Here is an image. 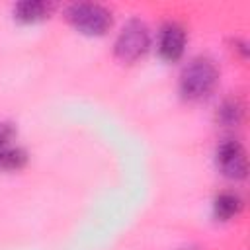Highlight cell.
I'll use <instances>...</instances> for the list:
<instances>
[{"instance_id": "cell-1", "label": "cell", "mask_w": 250, "mask_h": 250, "mask_svg": "<svg viewBox=\"0 0 250 250\" xmlns=\"http://www.w3.org/2000/svg\"><path fill=\"white\" fill-rule=\"evenodd\" d=\"M217 80H219V70L213 64V61L205 57H197L184 66L180 74V92L188 100H203L215 90Z\"/></svg>"}, {"instance_id": "cell-2", "label": "cell", "mask_w": 250, "mask_h": 250, "mask_svg": "<svg viewBox=\"0 0 250 250\" xmlns=\"http://www.w3.org/2000/svg\"><path fill=\"white\" fill-rule=\"evenodd\" d=\"M66 20L86 35H104L111 27V14L102 4L76 2L66 8Z\"/></svg>"}, {"instance_id": "cell-3", "label": "cell", "mask_w": 250, "mask_h": 250, "mask_svg": "<svg viewBox=\"0 0 250 250\" xmlns=\"http://www.w3.org/2000/svg\"><path fill=\"white\" fill-rule=\"evenodd\" d=\"M148 45H150V33L146 23L141 20H129L121 27L113 51L121 62H135L146 53Z\"/></svg>"}, {"instance_id": "cell-4", "label": "cell", "mask_w": 250, "mask_h": 250, "mask_svg": "<svg viewBox=\"0 0 250 250\" xmlns=\"http://www.w3.org/2000/svg\"><path fill=\"white\" fill-rule=\"evenodd\" d=\"M217 164L227 178L242 180L248 172V160H246L244 146L234 139L223 141L217 148Z\"/></svg>"}, {"instance_id": "cell-5", "label": "cell", "mask_w": 250, "mask_h": 250, "mask_svg": "<svg viewBox=\"0 0 250 250\" xmlns=\"http://www.w3.org/2000/svg\"><path fill=\"white\" fill-rule=\"evenodd\" d=\"M186 49V31L180 23L168 21L162 25L158 35V53L164 61L174 62L184 55Z\"/></svg>"}, {"instance_id": "cell-6", "label": "cell", "mask_w": 250, "mask_h": 250, "mask_svg": "<svg viewBox=\"0 0 250 250\" xmlns=\"http://www.w3.org/2000/svg\"><path fill=\"white\" fill-rule=\"evenodd\" d=\"M51 10L53 6L43 0H23L14 6V16L23 23H33V21L45 20L51 14Z\"/></svg>"}, {"instance_id": "cell-7", "label": "cell", "mask_w": 250, "mask_h": 250, "mask_svg": "<svg viewBox=\"0 0 250 250\" xmlns=\"http://www.w3.org/2000/svg\"><path fill=\"white\" fill-rule=\"evenodd\" d=\"M242 207V201L236 193H230V191H225L221 195L215 197V203H213V213L219 221H229L232 219Z\"/></svg>"}, {"instance_id": "cell-8", "label": "cell", "mask_w": 250, "mask_h": 250, "mask_svg": "<svg viewBox=\"0 0 250 250\" xmlns=\"http://www.w3.org/2000/svg\"><path fill=\"white\" fill-rule=\"evenodd\" d=\"M242 117H244V105H242V102L238 98L225 100L221 104L219 111H217V119L225 127H236V125H240Z\"/></svg>"}, {"instance_id": "cell-9", "label": "cell", "mask_w": 250, "mask_h": 250, "mask_svg": "<svg viewBox=\"0 0 250 250\" xmlns=\"http://www.w3.org/2000/svg\"><path fill=\"white\" fill-rule=\"evenodd\" d=\"M27 162V154L21 148L6 146L0 150V170H20Z\"/></svg>"}, {"instance_id": "cell-10", "label": "cell", "mask_w": 250, "mask_h": 250, "mask_svg": "<svg viewBox=\"0 0 250 250\" xmlns=\"http://www.w3.org/2000/svg\"><path fill=\"white\" fill-rule=\"evenodd\" d=\"M14 135H16V131L10 123H0V150L8 146V143L12 141Z\"/></svg>"}]
</instances>
